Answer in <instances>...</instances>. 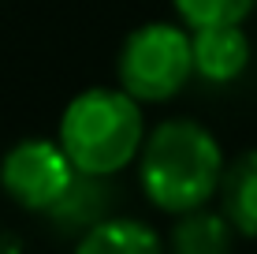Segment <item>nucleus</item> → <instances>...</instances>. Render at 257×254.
<instances>
[{
    "mask_svg": "<svg viewBox=\"0 0 257 254\" xmlns=\"http://www.w3.org/2000/svg\"><path fill=\"white\" fill-rule=\"evenodd\" d=\"M142 195L161 213H190L216 198L224 180V146L201 120L172 116L146 135L138 153Z\"/></svg>",
    "mask_w": 257,
    "mask_h": 254,
    "instance_id": "nucleus-1",
    "label": "nucleus"
},
{
    "mask_svg": "<svg viewBox=\"0 0 257 254\" xmlns=\"http://www.w3.org/2000/svg\"><path fill=\"white\" fill-rule=\"evenodd\" d=\"M172 8L183 19V26L201 30V26L246 23L257 12V0H172Z\"/></svg>",
    "mask_w": 257,
    "mask_h": 254,
    "instance_id": "nucleus-10",
    "label": "nucleus"
},
{
    "mask_svg": "<svg viewBox=\"0 0 257 254\" xmlns=\"http://www.w3.org/2000/svg\"><path fill=\"white\" fill-rule=\"evenodd\" d=\"M116 78L123 90L142 105L175 101L194 78L190 26L168 23V19H153V23L135 26L119 45Z\"/></svg>",
    "mask_w": 257,
    "mask_h": 254,
    "instance_id": "nucleus-3",
    "label": "nucleus"
},
{
    "mask_svg": "<svg viewBox=\"0 0 257 254\" xmlns=\"http://www.w3.org/2000/svg\"><path fill=\"white\" fill-rule=\"evenodd\" d=\"M75 164L60 138L30 135L8 146L0 157V191L26 213H52L75 183Z\"/></svg>",
    "mask_w": 257,
    "mask_h": 254,
    "instance_id": "nucleus-4",
    "label": "nucleus"
},
{
    "mask_svg": "<svg viewBox=\"0 0 257 254\" xmlns=\"http://www.w3.org/2000/svg\"><path fill=\"white\" fill-rule=\"evenodd\" d=\"M146 112L123 86H90L67 101L56 138L82 176H119L138 161L146 142Z\"/></svg>",
    "mask_w": 257,
    "mask_h": 254,
    "instance_id": "nucleus-2",
    "label": "nucleus"
},
{
    "mask_svg": "<svg viewBox=\"0 0 257 254\" xmlns=\"http://www.w3.org/2000/svg\"><path fill=\"white\" fill-rule=\"evenodd\" d=\"M190 49H194V75L209 86H227L242 78L253 60V45L242 23L190 30Z\"/></svg>",
    "mask_w": 257,
    "mask_h": 254,
    "instance_id": "nucleus-5",
    "label": "nucleus"
},
{
    "mask_svg": "<svg viewBox=\"0 0 257 254\" xmlns=\"http://www.w3.org/2000/svg\"><path fill=\"white\" fill-rule=\"evenodd\" d=\"M235 224L227 221L220 209H190V213H179L168 232V254H231L235 250Z\"/></svg>",
    "mask_w": 257,
    "mask_h": 254,
    "instance_id": "nucleus-7",
    "label": "nucleus"
},
{
    "mask_svg": "<svg viewBox=\"0 0 257 254\" xmlns=\"http://www.w3.org/2000/svg\"><path fill=\"white\" fill-rule=\"evenodd\" d=\"M75 254H168L164 235L135 217H104L86 228L75 243Z\"/></svg>",
    "mask_w": 257,
    "mask_h": 254,
    "instance_id": "nucleus-8",
    "label": "nucleus"
},
{
    "mask_svg": "<svg viewBox=\"0 0 257 254\" xmlns=\"http://www.w3.org/2000/svg\"><path fill=\"white\" fill-rule=\"evenodd\" d=\"M52 221L67 224V232H78L82 235L86 228H93L97 221H104L108 213V180L104 176H82L78 172L75 183H71V191L64 195V202L52 209Z\"/></svg>",
    "mask_w": 257,
    "mask_h": 254,
    "instance_id": "nucleus-9",
    "label": "nucleus"
},
{
    "mask_svg": "<svg viewBox=\"0 0 257 254\" xmlns=\"http://www.w3.org/2000/svg\"><path fill=\"white\" fill-rule=\"evenodd\" d=\"M216 202L242 239H257V150H242L224 164Z\"/></svg>",
    "mask_w": 257,
    "mask_h": 254,
    "instance_id": "nucleus-6",
    "label": "nucleus"
}]
</instances>
